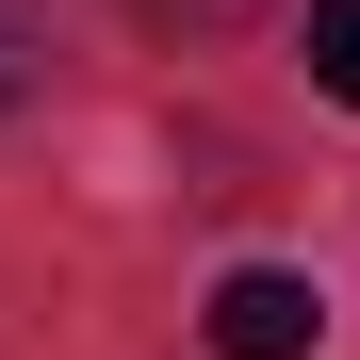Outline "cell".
Here are the masks:
<instances>
[{
	"label": "cell",
	"mask_w": 360,
	"mask_h": 360,
	"mask_svg": "<svg viewBox=\"0 0 360 360\" xmlns=\"http://www.w3.org/2000/svg\"><path fill=\"white\" fill-rule=\"evenodd\" d=\"M17 82H33V17L0 0V98H17Z\"/></svg>",
	"instance_id": "3957f363"
},
{
	"label": "cell",
	"mask_w": 360,
	"mask_h": 360,
	"mask_svg": "<svg viewBox=\"0 0 360 360\" xmlns=\"http://www.w3.org/2000/svg\"><path fill=\"white\" fill-rule=\"evenodd\" d=\"M311 82L360 115V0H311Z\"/></svg>",
	"instance_id": "7a4b0ae2"
},
{
	"label": "cell",
	"mask_w": 360,
	"mask_h": 360,
	"mask_svg": "<svg viewBox=\"0 0 360 360\" xmlns=\"http://www.w3.org/2000/svg\"><path fill=\"white\" fill-rule=\"evenodd\" d=\"M197 328H213V360H311L328 344V295L295 278V262H229Z\"/></svg>",
	"instance_id": "6da1fadb"
},
{
	"label": "cell",
	"mask_w": 360,
	"mask_h": 360,
	"mask_svg": "<svg viewBox=\"0 0 360 360\" xmlns=\"http://www.w3.org/2000/svg\"><path fill=\"white\" fill-rule=\"evenodd\" d=\"M148 17H246V0H148Z\"/></svg>",
	"instance_id": "277c9868"
}]
</instances>
